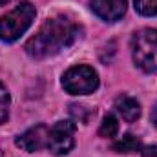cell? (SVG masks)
Here are the masks:
<instances>
[{"instance_id":"3","label":"cell","mask_w":157,"mask_h":157,"mask_svg":"<svg viewBox=\"0 0 157 157\" xmlns=\"http://www.w3.org/2000/svg\"><path fill=\"white\" fill-rule=\"evenodd\" d=\"M132 57L144 73H157V31L141 29L132 37Z\"/></svg>"},{"instance_id":"15","label":"cell","mask_w":157,"mask_h":157,"mask_svg":"<svg viewBox=\"0 0 157 157\" xmlns=\"http://www.w3.org/2000/svg\"><path fill=\"white\" fill-rule=\"evenodd\" d=\"M152 122L155 124V128H157V104L154 106V110H152Z\"/></svg>"},{"instance_id":"4","label":"cell","mask_w":157,"mask_h":157,"mask_svg":"<svg viewBox=\"0 0 157 157\" xmlns=\"http://www.w3.org/2000/svg\"><path fill=\"white\" fill-rule=\"evenodd\" d=\"M62 88L71 95H88L99 88V75L91 66H73L62 75Z\"/></svg>"},{"instance_id":"8","label":"cell","mask_w":157,"mask_h":157,"mask_svg":"<svg viewBox=\"0 0 157 157\" xmlns=\"http://www.w3.org/2000/svg\"><path fill=\"white\" fill-rule=\"evenodd\" d=\"M115 110L121 113V117L124 119L126 122H135L139 115H141V106L133 97L128 95H121L115 101Z\"/></svg>"},{"instance_id":"2","label":"cell","mask_w":157,"mask_h":157,"mask_svg":"<svg viewBox=\"0 0 157 157\" xmlns=\"http://www.w3.org/2000/svg\"><path fill=\"white\" fill-rule=\"evenodd\" d=\"M37 9L31 2H20L13 11L0 17V40L15 42L20 39L33 24Z\"/></svg>"},{"instance_id":"10","label":"cell","mask_w":157,"mask_h":157,"mask_svg":"<svg viewBox=\"0 0 157 157\" xmlns=\"http://www.w3.org/2000/svg\"><path fill=\"white\" fill-rule=\"evenodd\" d=\"M117 132H119L117 119L113 117V115H106V117L102 119V122H101L99 133H101L102 137H106V139H112V137L117 135Z\"/></svg>"},{"instance_id":"11","label":"cell","mask_w":157,"mask_h":157,"mask_svg":"<svg viewBox=\"0 0 157 157\" xmlns=\"http://www.w3.org/2000/svg\"><path fill=\"white\" fill-rule=\"evenodd\" d=\"M9 106H11V97L7 88L0 82V124H4L9 117Z\"/></svg>"},{"instance_id":"6","label":"cell","mask_w":157,"mask_h":157,"mask_svg":"<svg viewBox=\"0 0 157 157\" xmlns=\"http://www.w3.org/2000/svg\"><path fill=\"white\" fill-rule=\"evenodd\" d=\"M48 135H49V130L46 124H37V126H31L29 130H26L22 135L17 137L15 144L18 148H22L24 152H39L44 146H48Z\"/></svg>"},{"instance_id":"5","label":"cell","mask_w":157,"mask_h":157,"mask_svg":"<svg viewBox=\"0 0 157 157\" xmlns=\"http://www.w3.org/2000/svg\"><path fill=\"white\" fill-rule=\"evenodd\" d=\"M75 122L73 121H59L48 135V150L53 155H66L75 146Z\"/></svg>"},{"instance_id":"12","label":"cell","mask_w":157,"mask_h":157,"mask_svg":"<svg viewBox=\"0 0 157 157\" xmlns=\"http://www.w3.org/2000/svg\"><path fill=\"white\" fill-rule=\"evenodd\" d=\"M135 11L143 17H154L157 15V0H133Z\"/></svg>"},{"instance_id":"9","label":"cell","mask_w":157,"mask_h":157,"mask_svg":"<svg viewBox=\"0 0 157 157\" xmlns=\"http://www.w3.org/2000/svg\"><path fill=\"white\" fill-rule=\"evenodd\" d=\"M141 146H143L141 139H137L135 135H130V133L113 143V150L119 154H133V152H139Z\"/></svg>"},{"instance_id":"1","label":"cell","mask_w":157,"mask_h":157,"mask_svg":"<svg viewBox=\"0 0 157 157\" xmlns=\"http://www.w3.org/2000/svg\"><path fill=\"white\" fill-rule=\"evenodd\" d=\"M78 37V28L66 17H55L42 24L35 37L28 40L26 51L33 59H46L57 55L64 48L71 46Z\"/></svg>"},{"instance_id":"14","label":"cell","mask_w":157,"mask_h":157,"mask_svg":"<svg viewBox=\"0 0 157 157\" xmlns=\"http://www.w3.org/2000/svg\"><path fill=\"white\" fill-rule=\"evenodd\" d=\"M143 157H157V144H152L143 150Z\"/></svg>"},{"instance_id":"16","label":"cell","mask_w":157,"mask_h":157,"mask_svg":"<svg viewBox=\"0 0 157 157\" xmlns=\"http://www.w3.org/2000/svg\"><path fill=\"white\" fill-rule=\"evenodd\" d=\"M11 0H0V6H6V4H9Z\"/></svg>"},{"instance_id":"7","label":"cell","mask_w":157,"mask_h":157,"mask_svg":"<svg viewBox=\"0 0 157 157\" xmlns=\"http://www.w3.org/2000/svg\"><path fill=\"white\" fill-rule=\"evenodd\" d=\"M90 7L99 18L106 22H117L126 13V0H91Z\"/></svg>"},{"instance_id":"13","label":"cell","mask_w":157,"mask_h":157,"mask_svg":"<svg viewBox=\"0 0 157 157\" xmlns=\"http://www.w3.org/2000/svg\"><path fill=\"white\" fill-rule=\"evenodd\" d=\"M71 115L73 117H77L80 122H88V119L90 115H84V112H86V106H78V104H71Z\"/></svg>"}]
</instances>
